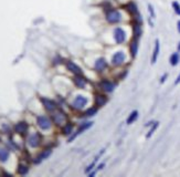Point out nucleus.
I'll return each mask as SVG.
<instances>
[{"mask_svg":"<svg viewBox=\"0 0 180 177\" xmlns=\"http://www.w3.org/2000/svg\"><path fill=\"white\" fill-rule=\"evenodd\" d=\"M42 103H43L44 108L47 109L48 111H50V112H52V111H54L56 109V104L53 101H51V100L42 99Z\"/></svg>","mask_w":180,"mask_h":177,"instance_id":"2eb2a0df","label":"nucleus"},{"mask_svg":"<svg viewBox=\"0 0 180 177\" xmlns=\"http://www.w3.org/2000/svg\"><path fill=\"white\" fill-rule=\"evenodd\" d=\"M114 39H115V41H116L118 44L123 43V42L126 40L125 31H124L122 28H119V27L118 28H116V29L114 30Z\"/></svg>","mask_w":180,"mask_h":177,"instance_id":"f03ea898","label":"nucleus"},{"mask_svg":"<svg viewBox=\"0 0 180 177\" xmlns=\"http://www.w3.org/2000/svg\"><path fill=\"white\" fill-rule=\"evenodd\" d=\"M9 158V152L7 149H0V162H6Z\"/></svg>","mask_w":180,"mask_h":177,"instance_id":"4be33fe9","label":"nucleus"},{"mask_svg":"<svg viewBox=\"0 0 180 177\" xmlns=\"http://www.w3.org/2000/svg\"><path fill=\"white\" fill-rule=\"evenodd\" d=\"M129 49H131V53L133 57H136L137 51H138V39L134 38V40L129 44Z\"/></svg>","mask_w":180,"mask_h":177,"instance_id":"f3484780","label":"nucleus"},{"mask_svg":"<svg viewBox=\"0 0 180 177\" xmlns=\"http://www.w3.org/2000/svg\"><path fill=\"white\" fill-rule=\"evenodd\" d=\"M94 68H95L96 71L102 72V71H104V70L107 68V62H106V60H105V59L99 58V60L95 62V64H94Z\"/></svg>","mask_w":180,"mask_h":177,"instance_id":"1a4fd4ad","label":"nucleus"},{"mask_svg":"<svg viewBox=\"0 0 180 177\" xmlns=\"http://www.w3.org/2000/svg\"><path fill=\"white\" fill-rule=\"evenodd\" d=\"M104 166H105V163H102V164H99V165L97 166V168H96L95 171H93V173H91L90 176L92 177V176H94V175H96V173H97V171H101V169H102L103 167H104Z\"/></svg>","mask_w":180,"mask_h":177,"instance_id":"c85d7f7f","label":"nucleus"},{"mask_svg":"<svg viewBox=\"0 0 180 177\" xmlns=\"http://www.w3.org/2000/svg\"><path fill=\"white\" fill-rule=\"evenodd\" d=\"M38 125L41 130H49L51 127V121L47 116H39L38 117Z\"/></svg>","mask_w":180,"mask_h":177,"instance_id":"39448f33","label":"nucleus"},{"mask_svg":"<svg viewBox=\"0 0 180 177\" xmlns=\"http://www.w3.org/2000/svg\"><path fill=\"white\" fill-rule=\"evenodd\" d=\"M126 9H127V11L133 15L134 17H138L139 16V11H138V8H137L136 3L135 2H129L126 5Z\"/></svg>","mask_w":180,"mask_h":177,"instance_id":"9d476101","label":"nucleus"},{"mask_svg":"<svg viewBox=\"0 0 180 177\" xmlns=\"http://www.w3.org/2000/svg\"><path fill=\"white\" fill-rule=\"evenodd\" d=\"M158 124H159V123H158V122L154 123V125H153V127L150 128V131H149V132H148V134H147V135H146V137H147V138H149V137H150L151 135H153V134H154V132L156 131V128L158 127Z\"/></svg>","mask_w":180,"mask_h":177,"instance_id":"bb28decb","label":"nucleus"},{"mask_svg":"<svg viewBox=\"0 0 180 177\" xmlns=\"http://www.w3.org/2000/svg\"><path fill=\"white\" fill-rule=\"evenodd\" d=\"M178 62H179V54L178 53H174L170 57V63H171V65H177Z\"/></svg>","mask_w":180,"mask_h":177,"instance_id":"a878e982","label":"nucleus"},{"mask_svg":"<svg viewBox=\"0 0 180 177\" xmlns=\"http://www.w3.org/2000/svg\"><path fill=\"white\" fill-rule=\"evenodd\" d=\"M167 76H168V74L166 73V74H164L163 78H161V80H160V83H164V82L166 81V79H167Z\"/></svg>","mask_w":180,"mask_h":177,"instance_id":"7c9ffc66","label":"nucleus"},{"mask_svg":"<svg viewBox=\"0 0 180 177\" xmlns=\"http://www.w3.org/2000/svg\"><path fill=\"white\" fill-rule=\"evenodd\" d=\"M178 50L180 51V43H179V46H178Z\"/></svg>","mask_w":180,"mask_h":177,"instance_id":"72a5a7b5","label":"nucleus"},{"mask_svg":"<svg viewBox=\"0 0 180 177\" xmlns=\"http://www.w3.org/2000/svg\"><path fill=\"white\" fill-rule=\"evenodd\" d=\"M72 130H73V124H71V123H67L65 126L63 127V134L64 135H70L71 133H72Z\"/></svg>","mask_w":180,"mask_h":177,"instance_id":"5701e85b","label":"nucleus"},{"mask_svg":"<svg viewBox=\"0 0 180 177\" xmlns=\"http://www.w3.org/2000/svg\"><path fill=\"white\" fill-rule=\"evenodd\" d=\"M86 79L83 78V76H81V74H76V76L74 78V83H75V85L77 87H80V89H83V87L86 85Z\"/></svg>","mask_w":180,"mask_h":177,"instance_id":"f8f14e48","label":"nucleus"},{"mask_svg":"<svg viewBox=\"0 0 180 177\" xmlns=\"http://www.w3.org/2000/svg\"><path fill=\"white\" fill-rule=\"evenodd\" d=\"M172 8H174L175 12H176L178 16H180V5H179V2L174 1V2H172Z\"/></svg>","mask_w":180,"mask_h":177,"instance_id":"cd10ccee","label":"nucleus"},{"mask_svg":"<svg viewBox=\"0 0 180 177\" xmlns=\"http://www.w3.org/2000/svg\"><path fill=\"white\" fill-rule=\"evenodd\" d=\"M134 37L136 39H138L140 37V35H142V22H138V21H136V22L134 23Z\"/></svg>","mask_w":180,"mask_h":177,"instance_id":"a211bd4d","label":"nucleus"},{"mask_svg":"<svg viewBox=\"0 0 180 177\" xmlns=\"http://www.w3.org/2000/svg\"><path fill=\"white\" fill-rule=\"evenodd\" d=\"M28 171H29V168L27 167L26 165H19V167H18V173L20 175H27L28 174Z\"/></svg>","mask_w":180,"mask_h":177,"instance_id":"393cba45","label":"nucleus"},{"mask_svg":"<svg viewBox=\"0 0 180 177\" xmlns=\"http://www.w3.org/2000/svg\"><path fill=\"white\" fill-rule=\"evenodd\" d=\"M67 68L69 71L75 73V74H82V70L80 67H77L75 63H73L72 61H67Z\"/></svg>","mask_w":180,"mask_h":177,"instance_id":"9b49d317","label":"nucleus"},{"mask_svg":"<svg viewBox=\"0 0 180 177\" xmlns=\"http://www.w3.org/2000/svg\"><path fill=\"white\" fill-rule=\"evenodd\" d=\"M125 59L126 57L123 52H116L112 58V62H113L114 65H121L125 62Z\"/></svg>","mask_w":180,"mask_h":177,"instance_id":"423d86ee","label":"nucleus"},{"mask_svg":"<svg viewBox=\"0 0 180 177\" xmlns=\"http://www.w3.org/2000/svg\"><path fill=\"white\" fill-rule=\"evenodd\" d=\"M53 119H54V121H55V123L56 124H61L63 121H65V115H64L63 113H58V114H55L54 116H53Z\"/></svg>","mask_w":180,"mask_h":177,"instance_id":"aec40b11","label":"nucleus"},{"mask_svg":"<svg viewBox=\"0 0 180 177\" xmlns=\"http://www.w3.org/2000/svg\"><path fill=\"white\" fill-rule=\"evenodd\" d=\"M106 20L110 23H117L122 20V16H121L118 10L112 8L106 12Z\"/></svg>","mask_w":180,"mask_h":177,"instance_id":"f257e3e1","label":"nucleus"},{"mask_svg":"<svg viewBox=\"0 0 180 177\" xmlns=\"http://www.w3.org/2000/svg\"><path fill=\"white\" fill-rule=\"evenodd\" d=\"M99 85H101V87H102V90H104L105 92H108V93L113 92L115 87H116L115 83L108 81V80H103V81L99 83Z\"/></svg>","mask_w":180,"mask_h":177,"instance_id":"0eeeda50","label":"nucleus"},{"mask_svg":"<svg viewBox=\"0 0 180 177\" xmlns=\"http://www.w3.org/2000/svg\"><path fill=\"white\" fill-rule=\"evenodd\" d=\"M178 83H180V74H179V76H178L177 80L175 81V84H178Z\"/></svg>","mask_w":180,"mask_h":177,"instance_id":"2f4dec72","label":"nucleus"},{"mask_svg":"<svg viewBox=\"0 0 180 177\" xmlns=\"http://www.w3.org/2000/svg\"><path fill=\"white\" fill-rule=\"evenodd\" d=\"M92 125H93V122H86V123H83V124H81V125H80V127H78V130L75 132V134H73L72 136L69 138V142H72L73 139L75 138L77 135H80L82 132H84V131H86V130H88V128H90Z\"/></svg>","mask_w":180,"mask_h":177,"instance_id":"7ed1b4c3","label":"nucleus"},{"mask_svg":"<svg viewBox=\"0 0 180 177\" xmlns=\"http://www.w3.org/2000/svg\"><path fill=\"white\" fill-rule=\"evenodd\" d=\"M177 27H178V31H179V33H180V20L178 21V23H177Z\"/></svg>","mask_w":180,"mask_h":177,"instance_id":"473e14b6","label":"nucleus"},{"mask_svg":"<svg viewBox=\"0 0 180 177\" xmlns=\"http://www.w3.org/2000/svg\"><path fill=\"white\" fill-rule=\"evenodd\" d=\"M106 102H107V99H106V96H103V95H96L95 98V104L96 106H103L104 104H106Z\"/></svg>","mask_w":180,"mask_h":177,"instance_id":"6ab92c4d","label":"nucleus"},{"mask_svg":"<svg viewBox=\"0 0 180 177\" xmlns=\"http://www.w3.org/2000/svg\"><path fill=\"white\" fill-rule=\"evenodd\" d=\"M15 131H16V133H18V134L27 133V131H28V124L24 122L18 123V124H16V126H15Z\"/></svg>","mask_w":180,"mask_h":177,"instance_id":"ddd939ff","label":"nucleus"},{"mask_svg":"<svg viewBox=\"0 0 180 177\" xmlns=\"http://www.w3.org/2000/svg\"><path fill=\"white\" fill-rule=\"evenodd\" d=\"M51 153H52V151L51 149H45V151H43L42 153H41L40 155H39L37 158L34 160V164H39V163H41L43 160H45V158H48V157L51 155Z\"/></svg>","mask_w":180,"mask_h":177,"instance_id":"4468645a","label":"nucleus"},{"mask_svg":"<svg viewBox=\"0 0 180 177\" xmlns=\"http://www.w3.org/2000/svg\"><path fill=\"white\" fill-rule=\"evenodd\" d=\"M137 117H138V112H137V111H133V112L131 113V115L128 116L127 124H131V123H134L135 121H136Z\"/></svg>","mask_w":180,"mask_h":177,"instance_id":"412c9836","label":"nucleus"},{"mask_svg":"<svg viewBox=\"0 0 180 177\" xmlns=\"http://www.w3.org/2000/svg\"><path fill=\"white\" fill-rule=\"evenodd\" d=\"M148 10H149V13H150L151 18H155V11H154V8L151 5H148Z\"/></svg>","mask_w":180,"mask_h":177,"instance_id":"c756f323","label":"nucleus"},{"mask_svg":"<svg viewBox=\"0 0 180 177\" xmlns=\"http://www.w3.org/2000/svg\"><path fill=\"white\" fill-rule=\"evenodd\" d=\"M159 50H160V44H159V40H156L155 42V49H154V53H153V57H151V63L154 64L156 63L157 58H158V54H159Z\"/></svg>","mask_w":180,"mask_h":177,"instance_id":"dca6fc26","label":"nucleus"},{"mask_svg":"<svg viewBox=\"0 0 180 177\" xmlns=\"http://www.w3.org/2000/svg\"><path fill=\"white\" fill-rule=\"evenodd\" d=\"M86 103H87L86 98H84V96H82V95H78V96H76L74 102H73V108L80 110V109L84 108L85 105H86Z\"/></svg>","mask_w":180,"mask_h":177,"instance_id":"20e7f679","label":"nucleus"},{"mask_svg":"<svg viewBox=\"0 0 180 177\" xmlns=\"http://www.w3.org/2000/svg\"><path fill=\"white\" fill-rule=\"evenodd\" d=\"M96 113H97V108H91V109H88V110L85 111L84 116H86V117H90V116L95 115Z\"/></svg>","mask_w":180,"mask_h":177,"instance_id":"b1692460","label":"nucleus"},{"mask_svg":"<svg viewBox=\"0 0 180 177\" xmlns=\"http://www.w3.org/2000/svg\"><path fill=\"white\" fill-rule=\"evenodd\" d=\"M40 142H41V137L40 135H39L38 133L33 134V135H31V136L29 137V145L31 146V147H38L39 145H40Z\"/></svg>","mask_w":180,"mask_h":177,"instance_id":"6e6552de","label":"nucleus"}]
</instances>
